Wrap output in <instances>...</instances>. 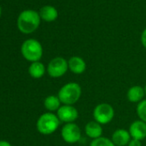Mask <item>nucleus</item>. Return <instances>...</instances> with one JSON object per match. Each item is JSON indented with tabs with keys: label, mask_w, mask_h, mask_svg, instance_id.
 I'll list each match as a JSON object with an SVG mask.
<instances>
[{
	"label": "nucleus",
	"mask_w": 146,
	"mask_h": 146,
	"mask_svg": "<svg viewBox=\"0 0 146 146\" xmlns=\"http://www.w3.org/2000/svg\"><path fill=\"white\" fill-rule=\"evenodd\" d=\"M128 131L132 139L142 141L146 138V122L141 120L135 121L130 125Z\"/></svg>",
	"instance_id": "9"
},
{
	"label": "nucleus",
	"mask_w": 146,
	"mask_h": 146,
	"mask_svg": "<svg viewBox=\"0 0 146 146\" xmlns=\"http://www.w3.org/2000/svg\"><path fill=\"white\" fill-rule=\"evenodd\" d=\"M141 42H142V44L144 45V47L146 48V28L143 31V33H142V35H141Z\"/></svg>",
	"instance_id": "20"
},
{
	"label": "nucleus",
	"mask_w": 146,
	"mask_h": 146,
	"mask_svg": "<svg viewBox=\"0 0 146 146\" xmlns=\"http://www.w3.org/2000/svg\"><path fill=\"white\" fill-rule=\"evenodd\" d=\"M46 72V68L43 63L40 62H34L31 63V65L28 68V73L31 77L34 79H40L41 78Z\"/></svg>",
	"instance_id": "15"
},
{
	"label": "nucleus",
	"mask_w": 146,
	"mask_h": 146,
	"mask_svg": "<svg viewBox=\"0 0 146 146\" xmlns=\"http://www.w3.org/2000/svg\"><path fill=\"white\" fill-rule=\"evenodd\" d=\"M40 16L38 12L33 9H27L22 11L17 19L18 29L22 33H31L34 32L40 26Z\"/></svg>",
	"instance_id": "1"
},
{
	"label": "nucleus",
	"mask_w": 146,
	"mask_h": 146,
	"mask_svg": "<svg viewBox=\"0 0 146 146\" xmlns=\"http://www.w3.org/2000/svg\"><path fill=\"white\" fill-rule=\"evenodd\" d=\"M1 12H2V9H1V6H0V16H1Z\"/></svg>",
	"instance_id": "22"
},
{
	"label": "nucleus",
	"mask_w": 146,
	"mask_h": 146,
	"mask_svg": "<svg viewBox=\"0 0 146 146\" xmlns=\"http://www.w3.org/2000/svg\"><path fill=\"white\" fill-rule=\"evenodd\" d=\"M68 69V61L59 56L52 59L47 66V73L52 78H59L63 76Z\"/></svg>",
	"instance_id": "6"
},
{
	"label": "nucleus",
	"mask_w": 146,
	"mask_h": 146,
	"mask_svg": "<svg viewBox=\"0 0 146 146\" xmlns=\"http://www.w3.org/2000/svg\"><path fill=\"white\" fill-rule=\"evenodd\" d=\"M145 96H146V86H145Z\"/></svg>",
	"instance_id": "23"
},
{
	"label": "nucleus",
	"mask_w": 146,
	"mask_h": 146,
	"mask_svg": "<svg viewBox=\"0 0 146 146\" xmlns=\"http://www.w3.org/2000/svg\"><path fill=\"white\" fill-rule=\"evenodd\" d=\"M60 121L57 115L48 112L41 115L36 123V127L39 133L43 135H49L53 133L59 127Z\"/></svg>",
	"instance_id": "3"
},
{
	"label": "nucleus",
	"mask_w": 146,
	"mask_h": 146,
	"mask_svg": "<svg viewBox=\"0 0 146 146\" xmlns=\"http://www.w3.org/2000/svg\"><path fill=\"white\" fill-rule=\"evenodd\" d=\"M68 67L71 73L81 74L86 69V62L80 56H72L68 60Z\"/></svg>",
	"instance_id": "12"
},
{
	"label": "nucleus",
	"mask_w": 146,
	"mask_h": 146,
	"mask_svg": "<svg viewBox=\"0 0 146 146\" xmlns=\"http://www.w3.org/2000/svg\"><path fill=\"white\" fill-rule=\"evenodd\" d=\"M82 88L76 82H69L64 85L59 91L58 97L65 105H73L81 98Z\"/></svg>",
	"instance_id": "2"
},
{
	"label": "nucleus",
	"mask_w": 146,
	"mask_h": 146,
	"mask_svg": "<svg viewBox=\"0 0 146 146\" xmlns=\"http://www.w3.org/2000/svg\"><path fill=\"white\" fill-rule=\"evenodd\" d=\"M57 116L60 122L72 123L78 118V111L73 105H61L57 111Z\"/></svg>",
	"instance_id": "8"
},
{
	"label": "nucleus",
	"mask_w": 146,
	"mask_h": 146,
	"mask_svg": "<svg viewBox=\"0 0 146 146\" xmlns=\"http://www.w3.org/2000/svg\"><path fill=\"white\" fill-rule=\"evenodd\" d=\"M132 137L129 131L125 129H117L114 132L111 140L115 146H127Z\"/></svg>",
	"instance_id": "10"
},
{
	"label": "nucleus",
	"mask_w": 146,
	"mask_h": 146,
	"mask_svg": "<svg viewBox=\"0 0 146 146\" xmlns=\"http://www.w3.org/2000/svg\"><path fill=\"white\" fill-rule=\"evenodd\" d=\"M145 96V88L140 86H133L130 87L127 91L126 97L129 102L131 103H140L144 100Z\"/></svg>",
	"instance_id": "13"
},
{
	"label": "nucleus",
	"mask_w": 146,
	"mask_h": 146,
	"mask_svg": "<svg viewBox=\"0 0 146 146\" xmlns=\"http://www.w3.org/2000/svg\"><path fill=\"white\" fill-rule=\"evenodd\" d=\"M81 129L74 122L65 124L61 130V137L67 144H76L81 139Z\"/></svg>",
	"instance_id": "7"
},
{
	"label": "nucleus",
	"mask_w": 146,
	"mask_h": 146,
	"mask_svg": "<svg viewBox=\"0 0 146 146\" xmlns=\"http://www.w3.org/2000/svg\"><path fill=\"white\" fill-rule=\"evenodd\" d=\"M93 117L101 125H106L112 121L114 117V110L112 105L107 103L97 104L93 110Z\"/></svg>",
	"instance_id": "5"
},
{
	"label": "nucleus",
	"mask_w": 146,
	"mask_h": 146,
	"mask_svg": "<svg viewBox=\"0 0 146 146\" xmlns=\"http://www.w3.org/2000/svg\"><path fill=\"white\" fill-rule=\"evenodd\" d=\"M89 146H115L112 140L106 137H101L96 139H93Z\"/></svg>",
	"instance_id": "18"
},
{
	"label": "nucleus",
	"mask_w": 146,
	"mask_h": 146,
	"mask_svg": "<svg viewBox=\"0 0 146 146\" xmlns=\"http://www.w3.org/2000/svg\"><path fill=\"white\" fill-rule=\"evenodd\" d=\"M136 111L139 120L146 122V99L142 100L140 103L138 104Z\"/></svg>",
	"instance_id": "17"
},
{
	"label": "nucleus",
	"mask_w": 146,
	"mask_h": 146,
	"mask_svg": "<svg viewBox=\"0 0 146 146\" xmlns=\"http://www.w3.org/2000/svg\"><path fill=\"white\" fill-rule=\"evenodd\" d=\"M84 131H85L86 135L92 139H96L102 137V136L103 133L102 127L100 123H98L96 121H91L88 122L85 125Z\"/></svg>",
	"instance_id": "11"
},
{
	"label": "nucleus",
	"mask_w": 146,
	"mask_h": 146,
	"mask_svg": "<svg viewBox=\"0 0 146 146\" xmlns=\"http://www.w3.org/2000/svg\"><path fill=\"white\" fill-rule=\"evenodd\" d=\"M127 146H142V143H141L140 140L132 139L130 140L129 144L127 145Z\"/></svg>",
	"instance_id": "19"
},
{
	"label": "nucleus",
	"mask_w": 146,
	"mask_h": 146,
	"mask_svg": "<svg viewBox=\"0 0 146 146\" xmlns=\"http://www.w3.org/2000/svg\"><path fill=\"white\" fill-rule=\"evenodd\" d=\"M61 102L58 96L55 95H50L48 97L46 98L45 101H44V106L45 108L51 112L53 111H58V110L60 108L61 106Z\"/></svg>",
	"instance_id": "16"
},
{
	"label": "nucleus",
	"mask_w": 146,
	"mask_h": 146,
	"mask_svg": "<svg viewBox=\"0 0 146 146\" xmlns=\"http://www.w3.org/2000/svg\"><path fill=\"white\" fill-rule=\"evenodd\" d=\"M0 146H11V145L9 142H7V141L1 140L0 141Z\"/></svg>",
	"instance_id": "21"
},
{
	"label": "nucleus",
	"mask_w": 146,
	"mask_h": 146,
	"mask_svg": "<svg viewBox=\"0 0 146 146\" xmlns=\"http://www.w3.org/2000/svg\"><path fill=\"white\" fill-rule=\"evenodd\" d=\"M23 57L29 62H38L43 54V49L40 43L35 39L30 38L23 42L21 48Z\"/></svg>",
	"instance_id": "4"
},
{
	"label": "nucleus",
	"mask_w": 146,
	"mask_h": 146,
	"mask_svg": "<svg viewBox=\"0 0 146 146\" xmlns=\"http://www.w3.org/2000/svg\"><path fill=\"white\" fill-rule=\"evenodd\" d=\"M39 14H40V18L47 22L54 21L58 18V15H59L58 10L56 9V8H54L53 6H51V5L43 6L40 9Z\"/></svg>",
	"instance_id": "14"
}]
</instances>
